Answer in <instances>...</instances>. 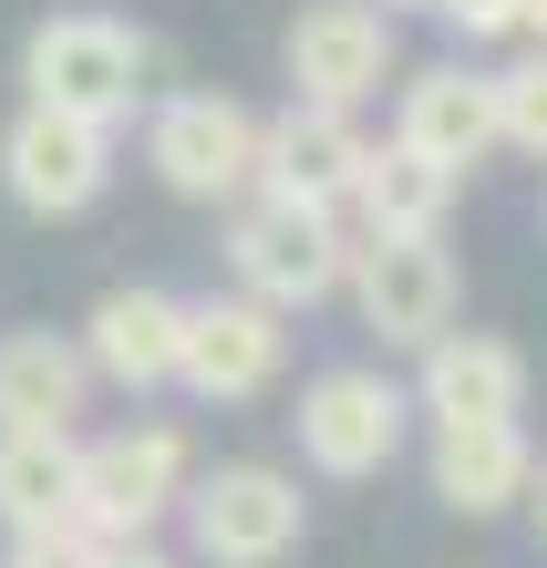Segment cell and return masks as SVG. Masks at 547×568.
I'll return each mask as SVG.
<instances>
[{
  "instance_id": "6da1fadb",
  "label": "cell",
  "mask_w": 547,
  "mask_h": 568,
  "mask_svg": "<svg viewBox=\"0 0 547 568\" xmlns=\"http://www.w3.org/2000/svg\"><path fill=\"white\" fill-rule=\"evenodd\" d=\"M227 280L269 300V311H321L352 280V217L311 207V196H280V186H249L227 207Z\"/></svg>"
},
{
  "instance_id": "7a4b0ae2",
  "label": "cell",
  "mask_w": 547,
  "mask_h": 568,
  "mask_svg": "<svg viewBox=\"0 0 547 568\" xmlns=\"http://www.w3.org/2000/svg\"><path fill=\"white\" fill-rule=\"evenodd\" d=\"M21 93L31 104H62V114H93V124L124 135V124L155 104V31H134L114 11H52L21 42Z\"/></svg>"
},
{
  "instance_id": "3957f363",
  "label": "cell",
  "mask_w": 547,
  "mask_h": 568,
  "mask_svg": "<svg viewBox=\"0 0 547 568\" xmlns=\"http://www.w3.org/2000/svg\"><path fill=\"white\" fill-rule=\"evenodd\" d=\"M290 434H300V465H311V476L372 486V476L403 455V434H414V393H403L383 362H331V373L300 383Z\"/></svg>"
},
{
  "instance_id": "277c9868",
  "label": "cell",
  "mask_w": 547,
  "mask_h": 568,
  "mask_svg": "<svg viewBox=\"0 0 547 568\" xmlns=\"http://www.w3.org/2000/svg\"><path fill=\"white\" fill-rule=\"evenodd\" d=\"M196 568H290L311 538V496H300L290 465H217V476H186L176 496Z\"/></svg>"
},
{
  "instance_id": "5b68a950",
  "label": "cell",
  "mask_w": 547,
  "mask_h": 568,
  "mask_svg": "<svg viewBox=\"0 0 547 568\" xmlns=\"http://www.w3.org/2000/svg\"><path fill=\"white\" fill-rule=\"evenodd\" d=\"M186 434L176 424H114V434H83L73 455V527L83 538H155L186 496Z\"/></svg>"
},
{
  "instance_id": "8992f818",
  "label": "cell",
  "mask_w": 547,
  "mask_h": 568,
  "mask_svg": "<svg viewBox=\"0 0 547 568\" xmlns=\"http://www.w3.org/2000/svg\"><path fill=\"white\" fill-rule=\"evenodd\" d=\"M259 135L269 114H249L237 93H155L145 104V165L186 207H237L259 186Z\"/></svg>"
},
{
  "instance_id": "52a82bcc",
  "label": "cell",
  "mask_w": 547,
  "mask_h": 568,
  "mask_svg": "<svg viewBox=\"0 0 547 568\" xmlns=\"http://www.w3.org/2000/svg\"><path fill=\"white\" fill-rule=\"evenodd\" d=\"M352 311H362V331L383 352H424L434 331H455V300H465V280H455V248H444V227H403V239H352Z\"/></svg>"
},
{
  "instance_id": "ba28073f",
  "label": "cell",
  "mask_w": 547,
  "mask_h": 568,
  "mask_svg": "<svg viewBox=\"0 0 547 568\" xmlns=\"http://www.w3.org/2000/svg\"><path fill=\"white\" fill-rule=\"evenodd\" d=\"M0 186L21 217H83L114 186V124L62 114V104H21L0 124Z\"/></svg>"
},
{
  "instance_id": "9c48e42d",
  "label": "cell",
  "mask_w": 547,
  "mask_h": 568,
  "mask_svg": "<svg viewBox=\"0 0 547 568\" xmlns=\"http://www.w3.org/2000/svg\"><path fill=\"white\" fill-rule=\"evenodd\" d=\"M290 373V311L227 290V300H186V352H176V383L196 404H259L280 393Z\"/></svg>"
},
{
  "instance_id": "30bf717a",
  "label": "cell",
  "mask_w": 547,
  "mask_h": 568,
  "mask_svg": "<svg viewBox=\"0 0 547 568\" xmlns=\"http://www.w3.org/2000/svg\"><path fill=\"white\" fill-rule=\"evenodd\" d=\"M290 93H311V104H372V93L393 83V11L383 0H300V21H290Z\"/></svg>"
},
{
  "instance_id": "8fae6325",
  "label": "cell",
  "mask_w": 547,
  "mask_h": 568,
  "mask_svg": "<svg viewBox=\"0 0 547 568\" xmlns=\"http://www.w3.org/2000/svg\"><path fill=\"white\" fill-rule=\"evenodd\" d=\"M393 145H414L424 165H444V176H475L496 145H506V124H496V73H475V62H424L414 83H403V104H393Z\"/></svg>"
},
{
  "instance_id": "7c38bea8",
  "label": "cell",
  "mask_w": 547,
  "mask_h": 568,
  "mask_svg": "<svg viewBox=\"0 0 547 568\" xmlns=\"http://www.w3.org/2000/svg\"><path fill=\"white\" fill-rule=\"evenodd\" d=\"M362 165H372V135H362L352 104H311V93H290V114H269V135H259V186L311 196V207H352Z\"/></svg>"
},
{
  "instance_id": "4fadbf2b",
  "label": "cell",
  "mask_w": 547,
  "mask_h": 568,
  "mask_svg": "<svg viewBox=\"0 0 547 568\" xmlns=\"http://www.w3.org/2000/svg\"><path fill=\"white\" fill-rule=\"evenodd\" d=\"M414 414L424 424H517L527 414V352L496 331H434L414 352Z\"/></svg>"
},
{
  "instance_id": "5bb4252c",
  "label": "cell",
  "mask_w": 547,
  "mask_h": 568,
  "mask_svg": "<svg viewBox=\"0 0 547 568\" xmlns=\"http://www.w3.org/2000/svg\"><path fill=\"white\" fill-rule=\"evenodd\" d=\"M83 352H93V383L165 393V383H176V352H186V300L155 290V280L104 290V300H93V321H83Z\"/></svg>"
},
{
  "instance_id": "9a60e30c",
  "label": "cell",
  "mask_w": 547,
  "mask_h": 568,
  "mask_svg": "<svg viewBox=\"0 0 547 568\" xmlns=\"http://www.w3.org/2000/svg\"><path fill=\"white\" fill-rule=\"evenodd\" d=\"M93 404L83 331H0V434H73Z\"/></svg>"
},
{
  "instance_id": "2e32d148",
  "label": "cell",
  "mask_w": 547,
  "mask_h": 568,
  "mask_svg": "<svg viewBox=\"0 0 547 568\" xmlns=\"http://www.w3.org/2000/svg\"><path fill=\"white\" fill-rule=\"evenodd\" d=\"M424 476H434V507H455V517H506V507L537 486V445H527V424H434Z\"/></svg>"
},
{
  "instance_id": "e0dca14e",
  "label": "cell",
  "mask_w": 547,
  "mask_h": 568,
  "mask_svg": "<svg viewBox=\"0 0 547 568\" xmlns=\"http://www.w3.org/2000/svg\"><path fill=\"white\" fill-rule=\"evenodd\" d=\"M444 207H455V176H444V165H424L414 145L383 135L341 217H352V239H403V227H444Z\"/></svg>"
},
{
  "instance_id": "ac0fdd59",
  "label": "cell",
  "mask_w": 547,
  "mask_h": 568,
  "mask_svg": "<svg viewBox=\"0 0 547 568\" xmlns=\"http://www.w3.org/2000/svg\"><path fill=\"white\" fill-rule=\"evenodd\" d=\"M73 455L83 434H0V527L11 538L73 527Z\"/></svg>"
},
{
  "instance_id": "d6986e66",
  "label": "cell",
  "mask_w": 547,
  "mask_h": 568,
  "mask_svg": "<svg viewBox=\"0 0 547 568\" xmlns=\"http://www.w3.org/2000/svg\"><path fill=\"white\" fill-rule=\"evenodd\" d=\"M496 124H506V145H517V155L547 165V42H527V62H506V73H496Z\"/></svg>"
},
{
  "instance_id": "ffe728a7",
  "label": "cell",
  "mask_w": 547,
  "mask_h": 568,
  "mask_svg": "<svg viewBox=\"0 0 547 568\" xmlns=\"http://www.w3.org/2000/svg\"><path fill=\"white\" fill-rule=\"evenodd\" d=\"M0 568H93V538L83 527H42V538H11Z\"/></svg>"
},
{
  "instance_id": "44dd1931",
  "label": "cell",
  "mask_w": 547,
  "mask_h": 568,
  "mask_svg": "<svg viewBox=\"0 0 547 568\" xmlns=\"http://www.w3.org/2000/svg\"><path fill=\"white\" fill-rule=\"evenodd\" d=\"M444 21L465 31V42H506V31H517V0H434Z\"/></svg>"
},
{
  "instance_id": "7402d4cb",
  "label": "cell",
  "mask_w": 547,
  "mask_h": 568,
  "mask_svg": "<svg viewBox=\"0 0 547 568\" xmlns=\"http://www.w3.org/2000/svg\"><path fill=\"white\" fill-rule=\"evenodd\" d=\"M93 568H176L155 538H93Z\"/></svg>"
},
{
  "instance_id": "603a6c76",
  "label": "cell",
  "mask_w": 547,
  "mask_h": 568,
  "mask_svg": "<svg viewBox=\"0 0 547 568\" xmlns=\"http://www.w3.org/2000/svg\"><path fill=\"white\" fill-rule=\"evenodd\" d=\"M517 31H527V42H547V0H517Z\"/></svg>"
},
{
  "instance_id": "cb8c5ba5",
  "label": "cell",
  "mask_w": 547,
  "mask_h": 568,
  "mask_svg": "<svg viewBox=\"0 0 547 568\" xmlns=\"http://www.w3.org/2000/svg\"><path fill=\"white\" fill-rule=\"evenodd\" d=\"M527 507H537V538H547V465H537V486H527Z\"/></svg>"
},
{
  "instance_id": "d4e9b609",
  "label": "cell",
  "mask_w": 547,
  "mask_h": 568,
  "mask_svg": "<svg viewBox=\"0 0 547 568\" xmlns=\"http://www.w3.org/2000/svg\"><path fill=\"white\" fill-rule=\"evenodd\" d=\"M383 11H434V0H383Z\"/></svg>"
}]
</instances>
